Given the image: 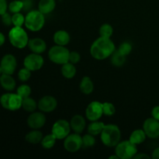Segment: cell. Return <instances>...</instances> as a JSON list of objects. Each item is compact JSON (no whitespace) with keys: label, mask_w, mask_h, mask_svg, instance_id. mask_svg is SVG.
<instances>
[{"label":"cell","mask_w":159,"mask_h":159,"mask_svg":"<svg viewBox=\"0 0 159 159\" xmlns=\"http://www.w3.org/2000/svg\"><path fill=\"white\" fill-rule=\"evenodd\" d=\"M116 51L114 43L110 38L99 37L90 47V54L96 60L102 61L110 57Z\"/></svg>","instance_id":"obj_1"},{"label":"cell","mask_w":159,"mask_h":159,"mask_svg":"<svg viewBox=\"0 0 159 159\" xmlns=\"http://www.w3.org/2000/svg\"><path fill=\"white\" fill-rule=\"evenodd\" d=\"M100 139L102 144L108 148H115L121 140V131L115 124H105Z\"/></svg>","instance_id":"obj_2"},{"label":"cell","mask_w":159,"mask_h":159,"mask_svg":"<svg viewBox=\"0 0 159 159\" xmlns=\"http://www.w3.org/2000/svg\"><path fill=\"white\" fill-rule=\"evenodd\" d=\"M45 24L44 14L37 10H30L25 16L24 26L32 32H38Z\"/></svg>","instance_id":"obj_3"},{"label":"cell","mask_w":159,"mask_h":159,"mask_svg":"<svg viewBox=\"0 0 159 159\" xmlns=\"http://www.w3.org/2000/svg\"><path fill=\"white\" fill-rule=\"evenodd\" d=\"M9 40L17 49H23L29 43V37L23 26H13L9 32Z\"/></svg>","instance_id":"obj_4"},{"label":"cell","mask_w":159,"mask_h":159,"mask_svg":"<svg viewBox=\"0 0 159 159\" xmlns=\"http://www.w3.org/2000/svg\"><path fill=\"white\" fill-rule=\"evenodd\" d=\"M70 51L65 46L55 44L48 51L49 60L56 65H64L69 61Z\"/></svg>","instance_id":"obj_5"},{"label":"cell","mask_w":159,"mask_h":159,"mask_svg":"<svg viewBox=\"0 0 159 159\" xmlns=\"http://www.w3.org/2000/svg\"><path fill=\"white\" fill-rule=\"evenodd\" d=\"M23 98L16 93H6L0 97V104L5 110L9 111H16L22 108Z\"/></svg>","instance_id":"obj_6"},{"label":"cell","mask_w":159,"mask_h":159,"mask_svg":"<svg viewBox=\"0 0 159 159\" xmlns=\"http://www.w3.org/2000/svg\"><path fill=\"white\" fill-rule=\"evenodd\" d=\"M138 153V148L136 144H133L130 140L120 141L115 147V154L119 159H130Z\"/></svg>","instance_id":"obj_7"},{"label":"cell","mask_w":159,"mask_h":159,"mask_svg":"<svg viewBox=\"0 0 159 159\" xmlns=\"http://www.w3.org/2000/svg\"><path fill=\"white\" fill-rule=\"evenodd\" d=\"M71 128L70 122L64 119L56 121L51 128V134L57 138V140H64L70 134Z\"/></svg>","instance_id":"obj_8"},{"label":"cell","mask_w":159,"mask_h":159,"mask_svg":"<svg viewBox=\"0 0 159 159\" xmlns=\"http://www.w3.org/2000/svg\"><path fill=\"white\" fill-rule=\"evenodd\" d=\"M64 148L70 153H75L82 148V137L80 134H70L64 139Z\"/></svg>","instance_id":"obj_9"},{"label":"cell","mask_w":159,"mask_h":159,"mask_svg":"<svg viewBox=\"0 0 159 159\" xmlns=\"http://www.w3.org/2000/svg\"><path fill=\"white\" fill-rule=\"evenodd\" d=\"M44 64V59L41 54L31 53L26 56L23 60V65L25 68H28L31 71H38L41 69Z\"/></svg>","instance_id":"obj_10"},{"label":"cell","mask_w":159,"mask_h":159,"mask_svg":"<svg viewBox=\"0 0 159 159\" xmlns=\"http://www.w3.org/2000/svg\"><path fill=\"white\" fill-rule=\"evenodd\" d=\"M102 115H103L102 102L99 101H93L87 106L85 110V116L90 122L99 120Z\"/></svg>","instance_id":"obj_11"},{"label":"cell","mask_w":159,"mask_h":159,"mask_svg":"<svg viewBox=\"0 0 159 159\" xmlns=\"http://www.w3.org/2000/svg\"><path fill=\"white\" fill-rule=\"evenodd\" d=\"M47 121L46 116L44 113L41 111H34L30 113V115L28 116L26 120L28 127L30 129H34V130H40L43 126L45 125Z\"/></svg>","instance_id":"obj_12"},{"label":"cell","mask_w":159,"mask_h":159,"mask_svg":"<svg viewBox=\"0 0 159 159\" xmlns=\"http://www.w3.org/2000/svg\"><path fill=\"white\" fill-rule=\"evenodd\" d=\"M142 129L145 132L147 138L151 139H156L159 138V120L152 116L144 120Z\"/></svg>","instance_id":"obj_13"},{"label":"cell","mask_w":159,"mask_h":159,"mask_svg":"<svg viewBox=\"0 0 159 159\" xmlns=\"http://www.w3.org/2000/svg\"><path fill=\"white\" fill-rule=\"evenodd\" d=\"M2 72L4 74L12 75L15 72L17 67V61L14 55L11 54H6L2 57L0 61Z\"/></svg>","instance_id":"obj_14"},{"label":"cell","mask_w":159,"mask_h":159,"mask_svg":"<svg viewBox=\"0 0 159 159\" xmlns=\"http://www.w3.org/2000/svg\"><path fill=\"white\" fill-rule=\"evenodd\" d=\"M38 110L43 113H51L57 108V101L54 96H44L37 102Z\"/></svg>","instance_id":"obj_15"},{"label":"cell","mask_w":159,"mask_h":159,"mask_svg":"<svg viewBox=\"0 0 159 159\" xmlns=\"http://www.w3.org/2000/svg\"><path fill=\"white\" fill-rule=\"evenodd\" d=\"M27 47L32 53L41 54L46 51L47 43L43 39L40 37H35V38L30 39Z\"/></svg>","instance_id":"obj_16"},{"label":"cell","mask_w":159,"mask_h":159,"mask_svg":"<svg viewBox=\"0 0 159 159\" xmlns=\"http://www.w3.org/2000/svg\"><path fill=\"white\" fill-rule=\"evenodd\" d=\"M70 126L75 133L82 134L86 127V121L83 116L76 114L71 117L70 120Z\"/></svg>","instance_id":"obj_17"},{"label":"cell","mask_w":159,"mask_h":159,"mask_svg":"<svg viewBox=\"0 0 159 159\" xmlns=\"http://www.w3.org/2000/svg\"><path fill=\"white\" fill-rule=\"evenodd\" d=\"M53 40L55 44L66 46L69 43L70 40H71V37L66 30H60L54 33V36H53Z\"/></svg>","instance_id":"obj_18"},{"label":"cell","mask_w":159,"mask_h":159,"mask_svg":"<svg viewBox=\"0 0 159 159\" xmlns=\"http://www.w3.org/2000/svg\"><path fill=\"white\" fill-rule=\"evenodd\" d=\"M0 85L6 91L11 92L15 89L16 83L15 79H13L12 75L4 74L3 73L0 76Z\"/></svg>","instance_id":"obj_19"},{"label":"cell","mask_w":159,"mask_h":159,"mask_svg":"<svg viewBox=\"0 0 159 159\" xmlns=\"http://www.w3.org/2000/svg\"><path fill=\"white\" fill-rule=\"evenodd\" d=\"M55 0H40L38 2V10L46 15L52 12L55 9Z\"/></svg>","instance_id":"obj_20"},{"label":"cell","mask_w":159,"mask_h":159,"mask_svg":"<svg viewBox=\"0 0 159 159\" xmlns=\"http://www.w3.org/2000/svg\"><path fill=\"white\" fill-rule=\"evenodd\" d=\"M79 89L83 94H91L94 90V84L91 78L89 76H84L79 83Z\"/></svg>","instance_id":"obj_21"},{"label":"cell","mask_w":159,"mask_h":159,"mask_svg":"<svg viewBox=\"0 0 159 159\" xmlns=\"http://www.w3.org/2000/svg\"><path fill=\"white\" fill-rule=\"evenodd\" d=\"M43 133L40 130H34L31 129L30 132H28L25 136V140L26 142L32 144H37L41 142L43 139Z\"/></svg>","instance_id":"obj_22"},{"label":"cell","mask_w":159,"mask_h":159,"mask_svg":"<svg viewBox=\"0 0 159 159\" xmlns=\"http://www.w3.org/2000/svg\"><path fill=\"white\" fill-rule=\"evenodd\" d=\"M61 75H63V77L67 79H71L75 76L77 70H76L74 64L68 61L61 65Z\"/></svg>","instance_id":"obj_23"},{"label":"cell","mask_w":159,"mask_h":159,"mask_svg":"<svg viewBox=\"0 0 159 159\" xmlns=\"http://www.w3.org/2000/svg\"><path fill=\"white\" fill-rule=\"evenodd\" d=\"M147 135H146L145 132L144 131L143 129H137V130H134L130 135V141H131L133 144L138 145L145 141Z\"/></svg>","instance_id":"obj_24"},{"label":"cell","mask_w":159,"mask_h":159,"mask_svg":"<svg viewBox=\"0 0 159 159\" xmlns=\"http://www.w3.org/2000/svg\"><path fill=\"white\" fill-rule=\"evenodd\" d=\"M105 124L101 121L96 120L92 121L89 124L88 127H87V130L88 133L90 134L93 135V136H97V135H100L102 133V130L104 128Z\"/></svg>","instance_id":"obj_25"},{"label":"cell","mask_w":159,"mask_h":159,"mask_svg":"<svg viewBox=\"0 0 159 159\" xmlns=\"http://www.w3.org/2000/svg\"><path fill=\"white\" fill-rule=\"evenodd\" d=\"M126 60H127V56L121 54L118 50H116L110 56V61L112 65L117 68L122 67L125 64Z\"/></svg>","instance_id":"obj_26"},{"label":"cell","mask_w":159,"mask_h":159,"mask_svg":"<svg viewBox=\"0 0 159 159\" xmlns=\"http://www.w3.org/2000/svg\"><path fill=\"white\" fill-rule=\"evenodd\" d=\"M22 108L28 113H33V112L36 111L37 109H38V104L36 102L35 99L29 96V97L23 99Z\"/></svg>","instance_id":"obj_27"},{"label":"cell","mask_w":159,"mask_h":159,"mask_svg":"<svg viewBox=\"0 0 159 159\" xmlns=\"http://www.w3.org/2000/svg\"><path fill=\"white\" fill-rule=\"evenodd\" d=\"M56 141H57V138L52 134H47L43 137V139H42L40 144H41L43 148L51 149L56 144Z\"/></svg>","instance_id":"obj_28"},{"label":"cell","mask_w":159,"mask_h":159,"mask_svg":"<svg viewBox=\"0 0 159 159\" xmlns=\"http://www.w3.org/2000/svg\"><path fill=\"white\" fill-rule=\"evenodd\" d=\"M99 33L100 37L110 38L113 34V28L109 23H103L99 28Z\"/></svg>","instance_id":"obj_29"},{"label":"cell","mask_w":159,"mask_h":159,"mask_svg":"<svg viewBox=\"0 0 159 159\" xmlns=\"http://www.w3.org/2000/svg\"><path fill=\"white\" fill-rule=\"evenodd\" d=\"M9 12L12 14L20 12L23 9V3L22 0H13L8 6Z\"/></svg>","instance_id":"obj_30"},{"label":"cell","mask_w":159,"mask_h":159,"mask_svg":"<svg viewBox=\"0 0 159 159\" xmlns=\"http://www.w3.org/2000/svg\"><path fill=\"white\" fill-rule=\"evenodd\" d=\"M95 144H96V138L93 135L88 133L82 137V148H89L93 147Z\"/></svg>","instance_id":"obj_31"},{"label":"cell","mask_w":159,"mask_h":159,"mask_svg":"<svg viewBox=\"0 0 159 159\" xmlns=\"http://www.w3.org/2000/svg\"><path fill=\"white\" fill-rule=\"evenodd\" d=\"M102 110L103 115L107 116H112L116 113V107L112 102H102Z\"/></svg>","instance_id":"obj_32"},{"label":"cell","mask_w":159,"mask_h":159,"mask_svg":"<svg viewBox=\"0 0 159 159\" xmlns=\"http://www.w3.org/2000/svg\"><path fill=\"white\" fill-rule=\"evenodd\" d=\"M16 93L20 96H21L23 99L30 96L31 94V88L30 85L23 84V85H20L16 89Z\"/></svg>","instance_id":"obj_33"},{"label":"cell","mask_w":159,"mask_h":159,"mask_svg":"<svg viewBox=\"0 0 159 159\" xmlns=\"http://www.w3.org/2000/svg\"><path fill=\"white\" fill-rule=\"evenodd\" d=\"M25 23V16L21 12L12 15V25L14 26H23Z\"/></svg>","instance_id":"obj_34"},{"label":"cell","mask_w":159,"mask_h":159,"mask_svg":"<svg viewBox=\"0 0 159 159\" xmlns=\"http://www.w3.org/2000/svg\"><path fill=\"white\" fill-rule=\"evenodd\" d=\"M18 79L21 82H27L31 77V71L26 68H23L18 71Z\"/></svg>","instance_id":"obj_35"},{"label":"cell","mask_w":159,"mask_h":159,"mask_svg":"<svg viewBox=\"0 0 159 159\" xmlns=\"http://www.w3.org/2000/svg\"><path fill=\"white\" fill-rule=\"evenodd\" d=\"M132 45L129 42H123L118 48V51L122 54L125 56H128L132 51Z\"/></svg>","instance_id":"obj_36"},{"label":"cell","mask_w":159,"mask_h":159,"mask_svg":"<svg viewBox=\"0 0 159 159\" xmlns=\"http://www.w3.org/2000/svg\"><path fill=\"white\" fill-rule=\"evenodd\" d=\"M0 16H1V21L3 25H5L6 26H10L11 25H12V16L8 13L7 12H5Z\"/></svg>","instance_id":"obj_37"},{"label":"cell","mask_w":159,"mask_h":159,"mask_svg":"<svg viewBox=\"0 0 159 159\" xmlns=\"http://www.w3.org/2000/svg\"><path fill=\"white\" fill-rule=\"evenodd\" d=\"M81 60V55L78 51H70L69 62L74 64H78Z\"/></svg>","instance_id":"obj_38"},{"label":"cell","mask_w":159,"mask_h":159,"mask_svg":"<svg viewBox=\"0 0 159 159\" xmlns=\"http://www.w3.org/2000/svg\"><path fill=\"white\" fill-rule=\"evenodd\" d=\"M23 3V11H26V12H30V10H32V7L34 6V2L33 0H22Z\"/></svg>","instance_id":"obj_39"},{"label":"cell","mask_w":159,"mask_h":159,"mask_svg":"<svg viewBox=\"0 0 159 159\" xmlns=\"http://www.w3.org/2000/svg\"><path fill=\"white\" fill-rule=\"evenodd\" d=\"M8 3L6 0H0V16L6 12L8 9Z\"/></svg>","instance_id":"obj_40"},{"label":"cell","mask_w":159,"mask_h":159,"mask_svg":"<svg viewBox=\"0 0 159 159\" xmlns=\"http://www.w3.org/2000/svg\"><path fill=\"white\" fill-rule=\"evenodd\" d=\"M152 116L159 120V106L153 107V109L152 110Z\"/></svg>","instance_id":"obj_41"},{"label":"cell","mask_w":159,"mask_h":159,"mask_svg":"<svg viewBox=\"0 0 159 159\" xmlns=\"http://www.w3.org/2000/svg\"><path fill=\"white\" fill-rule=\"evenodd\" d=\"M152 157L149 156L148 154L146 153H137L136 155L134 157V159H149Z\"/></svg>","instance_id":"obj_42"},{"label":"cell","mask_w":159,"mask_h":159,"mask_svg":"<svg viewBox=\"0 0 159 159\" xmlns=\"http://www.w3.org/2000/svg\"><path fill=\"white\" fill-rule=\"evenodd\" d=\"M152 158L159 159V147L156 148L153 151L152 155Z\"/></svg>","instance_id":"obj_43"},{"label":"cell","mask_w":159,"mask_h":159,"mask_svg":"<svg viewBox=\"0 0 159 159\" xmlns=\"http://www.w3.org/2000/svg\"><path fill=\"white\" fill-rule=\"evenodd\" d=\"M5 42H6V37H5V35L2 33L0 32V47L2 46L5 43Z\"/></svg>","instance_id":"obj_44"},{"label":"cell","mask_w":159,"mask_h":159,"mask_svg":"<svg viewBox=\"0 0 159 159\" xmlns=\"http://www.w3.org/2000/svg\"><path fill=\"white\" fill-rule=\"evenodd\" d=\"M109 158L110 159H119V158H118V156L116 155V154H115L114 155H111V156H110L109 157Z\"/></svg>","instance_id":"obj_45"},{"label":"cell","mask_w":159,"mask_h":159,"mask_svg":"<svg viewBox=\"0 0 159 159\" xmlns=\"http://www.w3.org/2000/svg\"><path fill=\"white\" fill-rule=\"evenodd\" d=\"M3 74V72H2V68H1V66H0V76L2 75Z\"/></svg>","instance_id":"obj_46"}]
</instances>
